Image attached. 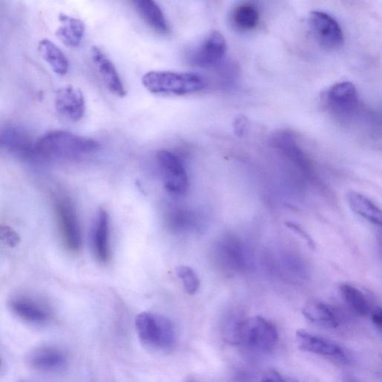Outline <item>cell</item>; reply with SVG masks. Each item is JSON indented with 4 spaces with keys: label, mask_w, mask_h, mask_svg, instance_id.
<instances>
[{
    "label": "cell",
    "mask_w": 382,
    "mask_h": 382,
    "mask_svg": "<svg viewBox=\"0 0 382 382\" xmlns=\"http://www.w3.org/2000/svg\"><path fill=\"white\" fill-rule=\"evenodd\" d=\"M92 138L62 130L51 131L35 143V161L51 162L74 160L100 149Z\"/></svg>",
    "instance_id": "1"
},
{
    "label": "cell",
    "mask_w": 382,
    "mask_h": 382,
    "mask_svg": "<svg viewBox=\"0 0 382 382\" xmlns=\"http://www.w3.org/2000/svg\"><path fill=\"white\" fill-rule=\"evenodd\" d=\"M144 88L153 95L184 96L196 94L207 86L199 74L180 72L152 70L142 78Z\"/></svg>",
    "instance_id": "2"
},
{
    "label": "cell",
    "mask_w": 382,
    "mask_h": 382,
    "mask_svg": "<svg viewBox=\"0 0 382 382\" xmlns=\"http://www.w3.org/2000/svg\"><path fill=\"white\" fill-rule=\"evenodd\" d=\"M141 342L150 349L168 351L177 342V333L170 319L161 315L143 312L136 318Z\"/></svg>",
    "instance_id": "3"
},
{
    "label": "cell",
    "mask_w": 382,
    "mask_h": 382,
    "mask_svg": "<svg viewBox=\"0 0 382 382\" xmlns=\"http://www.w3.org/2000/svg\"><path fill=\"white\" fill-rule=\"evenodd\" d=\"M242 332V345L261 353L271 352L278 342L275 325L260 316L244 319Z\"/></svg>",
    "instance_id": "4"
},
{
    "label": "cell",
    "mask_w": 382,
    "mask_h": 382,
    "mask_svg": "<svg viewBox=\"0 0 382 382\" xmlns=\"http://www.w3.org/2000/svg\"><path fill=\"white\" fill-rule=\"evenodd\" d=\"M328 111L340 120H349L359 107V96L356 86L349 81L338 82L330 87L324 95Z\"/></svg>",
    "instance_id": "5"
},
{
    "label": "cell",
    "mask_w": 382,
    "mask_h": 382,
    "mask_svg": "<svg viewBox=\"0 0 382 382\" xmlns=\"http://www.w3.org/2000/svg\"><path fill=\"white\" fill-rule=\"evenodd\" d=\"M55 214L61 240L65 247L72 253L79 252L81 247V234L73 204L65 198L56 200Z\"/></svg>",
    "instance_id": "6"
},
{
    "label": "cell",
    "mask_w": 382,
    "mask_h": 382,
    "mask_svg": "<svg viewBox=\"0 0 382 382\" xmlns=\"http://www.w3.org/2000/svg\"><path fill=\"white\" fill-rule=\"evenodd\" d=\"M35 143L22 127L11 123L0 126V149L15 157L35 161Z\"/></svg>",
    "instance_id": "7"
},
{
    "label": "cell",
    "mask_w": 382,
    "mask_h": 382,
    "mask_svg": "<svg viewBox=\"0 0 382 382\" xmlns=\"http://www.w3.org/2000/svg\"><path fill=\"white\" fill-rule=\"evenodd\" d=\"M308 22L317 40L324 47L336 49L344 45L343 30L333 16L322 11H312L308 15Z\"/></svg>",
    "instance_id": "8"
},
{
    "label": "cell",
    "mask_w": 382,
    "mask_h": 382,
    "mask_svg": "<svg viewBox=\"0 0 382 382\" xmlns=\"http://www.w3.org/2000/svg\"><path fill=\"white\" fill-rule=\"evenodd\" d=\"M226 41L218 31L205 36L190 55L191 63L201 68H212L219 65L226 54Z\"/></svg>",
    "instance_id": "9"
},
{
    "label": "cell",
    "mask_w": 382,
    "mask_h": 382,
    "mask_svg": "<svg viewBox=\"0 0 382 382\" xmlns=\"http://www.w3.org/2000/svg\"><path fill=\"white\" fill-rule=\"evenodd\" d=\"M165 188L175 194H183L189 189V178L182 161L168 150H160L157 156Z\"/></svg>",
    "instance_id": "10"
},
{
    "label": "cell",
    "mask_w": 382,
    "mask_h": 382,
    "mask_svg": "<svg viewBox=\"0 0 382 382\" xmlns=\"http://www.w3.org/2000/svg\"><path fill=\"white\" fill-rule=\"evenodd\" d=\"M296 340L299 348L304 352L332 358L340 363L348 361L345 350L332 340L313 335L305 330H298Z\"/></svg>",
    "instance_id": "11"
},
{
    "label": "cell",
    "mask_w": 382,
    "mask_h": 382,
    "mask_svg": "<svg viewBox=\"0 0 382 382\" xmlns=\"http://www.w3.org/2000/svg\"><path fill=\"white\" fill-rule=\"evenodd\" d=\"M55 106L59 115L71 122H79L85 116V97L74 86H67L57 90Z\"/></svg>",
    "instance_id": "12"
},
{
    "label": "cell",
    "mask_w": 382,
    "mask_h": 382,
    "mask_svg": "<svg viewBox=\"0 0 382 382\" xmlns=\"http://www.w3.org/2000/svg\"><path fill=\"white\" fill-rule=\"evenodd\" d=\"M216 255L218 262L227 271L239 273L247 266L245 247L235 237H225L216 246Z\"/></svg>",
    "instance_id": "13"
},
{
    "label": "cell",
    "mask_w": 382,
    "mask_h": 382,
    "mask_svg": "<svg viewBox=\"0 0 382 382\" xmlns=\"http://www.w3.org/2000/svg\"><path fill=\"white\" fill-rule=\"evenodd\" d=\"M90 56L98 71L99 75L112 94L123 97L127 95V90L122 83L118 71L113 62L102 53L97 47H92Z\"/></svg>",
    "instance_id": "14"
},
{
    "label": "cell",
    "mask_w": 382,
    "mask_h": 382,
    "mask_svg": "<svg viewBox=\"0 0 382 382\" xmlns=\"http://www.w3.org/2000/svg\"><path fill=\"white\" fill-rule=\"evenodd\" d=\"M276 148L281 150L285 156L295 163L303 171L310 172L312 165L303 150L298 145L297 140L293 134L287 131L277 132L273 138Z\"/></svg>",
    "instance_id": "15"
},
{
    "label": "cell",
    "mask_w": 382,
    "mask_h": 382,
    "mask_svg": "<svg viewBox=\"0 0 382 382\" xmlns=\"http://www.w3.org/2000/svg\"><path fill=\"white\" fill-rule=\"evenodd\" d=\"M29 364L34 369L49 372L64 367L67 363L65 353L61 350L53 347L38 348L30 354Z\"/></svg>",
    "instance_id": "16"
},
{
    "label": "cell",
    "mask_w": 382,
    "mask_h": 382,
    "mask_svg": "<svg viewBox=\"0 0 382 382\" xmlns=\"http://www.w3.org/2000/svg\"><path fill=\"white\" fill-rule=\"evenodd\" d=\"M9 306L15 315L29 323L43 324L49 319L47 310L29 298H15L10 302Z\"/></svg>",
    "instance_id": "17"
},
{
    "label": "cell",
    "mask_w": 382,
    "mask_h": 382,
    "mask_svg": "<svg viewBox=\"0 0 382 382\" xmlns=\"http://www.w3.org/2000/svg\"><path fill=\"white\" fill-rule=\"evenodd\" d=\"M109 234V216L105 209H101L93 234V244L97 260L102 263H107L110 260Z\"/></svg>",
    "instance_id": "18"
},
{
    "label": "cell",
    "mask_w": 382,
    "mask_h": 382,
    "mask_svg": "<svg viewBox=\"0 0 382 382\" xmlns=\"http://www.w3.org/2000/svg\"><path fill=\"white\" fill-rule=\"evenodd\" d=\"M138 13L148 26L158 33L165 35L170 28L162 10L152 0H138L134 2Z\"/></svg>",
    "instance_id": "19"
},
{
    "label": "cell",
    "mask_w": 382,
    "mask_h": 382,
    "mask_svg": "<svg viewBox=\"0 0 382 382\" xmlns=\"http://www.w3.org/2000/svg\"><path fill=\"white\" fill-rule=\"evenodd\" d=\"M349 207L357 215L376 225H381V210L379 206L365 195L356 191L347 193Z\"/></svg>",
    "instance_id": "20"
},
{
    "label": "cell",
    "mask_w": 382,
    "mask_h": 382,
    "mask_svg": "<svg viewBox=\"0 0 382 382\" xmlns=\"http://www.w3.org/2000/svg\"><path fill=\"white\" fill-rule=\"evenodd\" d=\"M61 26L57 30L58 39L68 47H77L83 38L86 26L81 19L61 14L59 15Z\"/></svg>",
    "instance_id": "21"
},
{
    "label": "cell",
    "mask_w": 382,
    "mask_h": 382,
    "mask_svg": "<svg viewBox=\"0 0 382 382\" xmlns=\"http://www.w3.org/2000/svg\"><path fill=\"white\" fill-rule=\"evenodd\" d=\"M303 314L309 321L317 325L335 328L339 321L334 309L321 302H310L303 309Z\"/></svg>",
    "instance_id": "22"
},
{
    "label": "cell",
    "mask_w": 382,
    "mask_h": 382,
    "mask_svg": "<svg viewBox=\"0 0 382 382\" xmlns=\"http://www.w3.org/2000/svg\"><path fill=\"white\" fill-rule=\"evenodd\" d=\"M231 19L232 24L237 30L250 32L259 24V9L253 3H241L233 8Z\"/></svg>",
    "instance_id": "23"
},
{
    "label": "cell",
    "mask_w": 382,
    "mask_h": 382,
    "mask_svg": "<svg viewBox=\"0 0 382 382\" xmlns=\"http://www.w3.org/2000/svg\"><path fill=\"white\" fill-rule=\"evenodd\" d=\"M39 53L54 73L60 76L67 74L69 62L63 51L51 40L45 39L38 45Z\"/></svg>",
    "instance_id": "24"
},
{
    "label": "cell",
    "mask_w": 382,
    "mask_h": 382,
    "mask_svg": "<svg viewBox=\"0 0 382 382\" xmlns=\"http://www.w3.org/2000/svg\"><path fill=\"white\" fill-rule=\"evenodd\" d=\"M340 292L344 301L359 316H369L373 309L365 294L353 285L343 284L340 286Z\"/></svg>",
    "instance_id": "25"
},
{
    "label": "cell",
    "mask_w": 382,
    "mask_h": 382,
    "mask_svg": "<svg viewBox=\"0 0 382 382\" xmlns=\"http://www.w3.org/2000/svg\"><path fill=\"white\" fill-rule=\"evenodd\" d=\"M244 319L234 316L226 318L222 328V335L225 342L234 346L242 345Z\"/></svg>",
    "instance_id": "26"
},
{
    "label": "cell",
    "mask_w": 382,
    "mask_h": 382,
    "mask_svg": "<svg viewBox=\"0 0 382 382\" xmlns=\"http://www.w3.org/2000/svg\"><path fill=\"white\" fill-rule=\"evenodd\" d=\"M194 216L191 212L183 209H175L168 216V225L175 231H182L193 225Z\"/></svg>",
    "instance_id": "27"
},
{
    "label": "cell",
    "mask_w": 382,
    "mask_h": 382,
    "mask_svg": "<svg viewBox=\"0 0 382 382\" xmlns=\"http://www.w3.org/2000/svg\"><path fill=\"white\" fill-rule=\"evenodd\" d=\"M177 273L182 281L184 290L189 294L193 295L199 290L200 280L197 274L191 268L186 266H180L177 269Z\"/></svg>",
    "instance_id": "28"
},
{
    "label": "cell",
    "mask_w": 382,
    "mask_h": 382,
    "mask_svg": "<svg viewBox=\"0 0 382 382\" xmlns=\"http://www.w3.org/2000/svg\"><path fill=\"white\" fill-rule=\"evenodd\" d=\"M0 241L10 247H15L19 244L20 237L11 227L0 224Z\"/></svg>",
    "instance_id": "29"
},
{
    "label": "cell",
    "mask_w": 382,
    "mask_h": 382,
    "mask_svg": "<svg viewBox=\"0 0 382 382\" xmlns=\"http://www.w3.org/2000/svg\"><path fill=\"white\" fill-rule=\"evenodd\" d=\"M286 226L288 229H290L298 235L301 236L302 239L306 242L307 245L310 247V249H315V244L312 240V237L305 231L302 226L295 223L294 222H286Z\"/></svg>",
    "instance_id": "30"
},
{
    "label": "cell",
    "mask_w": 382,
    "mask_h": 382,
    "mask_svg": "<svg viewBox=\"0 0 382 382\" xmlns=\"http://www.w3.org/2000/svg\"><path fill=\"white\" fill-rule=\"evenodd\" d=\"M285 377L275 369H268L262 376L260 382H285Z\"/></svg>",
    "instance_id": "31"
},
{
    "label": "cell",
    "mask_w": 382,
    "mask_h": 382,
    "mask_svg": "<svg viewBox=\"0 0 382 382\" xmlns=\"http://www.w3.org/2000/svg\"><path fill=\"white\" fill-rule=\"evenodd\" d=\"M247 127V120L243 116H237L233 123L234 131L237 136H242Z\"/></svg>",
    "instance_id": "32"
},
{
    "label": "cell",
    "mask_w": 382,
    "mask_h": 382,
    "mask_svg": "<svg viewBox=\"0 0 382 382\" xmlns=\"http://www.w3.org/2000/svg\"><path fill=\"white\" fill-rule=\"evenodd\" d=\"M372 321H373L376 328L379 329V331L381 332L382 327V312L380 307L375 308L373 311H372Z\"/></svg>",
    "instance_id": "33"
},
{
    "label": "cell",
    "mask_w": 382,
    "mask_h": 382,
    "mask_svg": "<svg viewBox=\"0 0 382 382\" xmlns=\"http://www.w3.org/2000/svg\"><path fill=\"white\" fill-rule=\"evenodd\" d=\"M345 382H360L358 379L352 376H348L346 378Z\"/></svg>",
    "instance_id": "34"
},
{
    "label": "cell",
    "mask_w": 382,
    "mask_h": 382,
    "mask_svg": "<svg viewBox=\"0 0 382 382\" xmlns=\"http://www.w3.org/2000/svg\"><path fill=\"white\" fill-rule=\"evenodd\" d=\"M285 382H299V381H297L296 380H295L294 379H292V378L285 377Z\"/></svg>",
    "instance_id": "35"
},
{
    "label": "cell",
    "mask_w": 382,
    "mask_h": 382,
    "mask_svg": "<svg viewBox=\"0 0 382 382\" xmlns=\"http://www.w3.org/2000/svg\"><path fill=\"white\" fill-rule=\"evenodd\" d=\"M188 382H194V381H188Z\"/></svg>",
    "instance_id": "36"
}]
</instances>
